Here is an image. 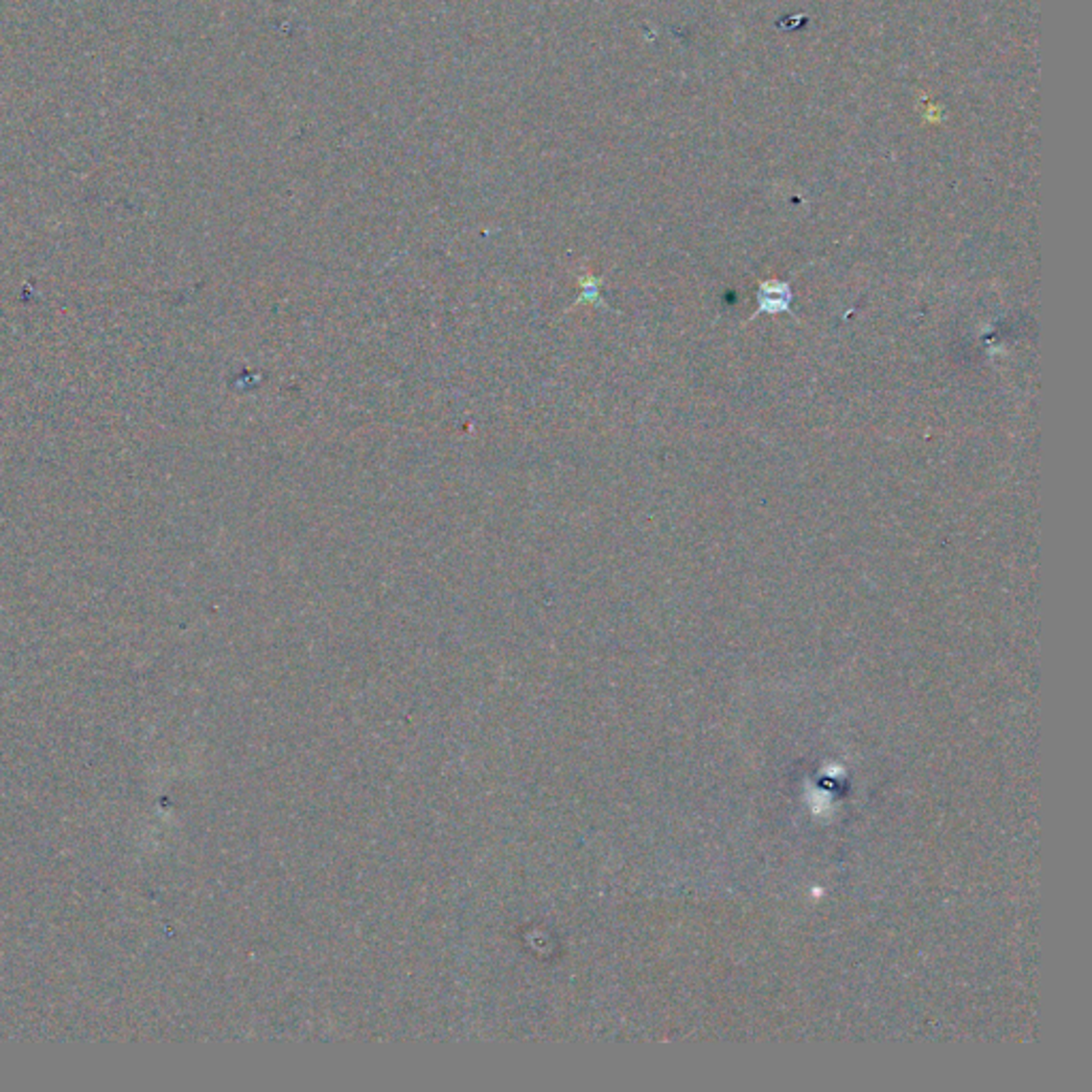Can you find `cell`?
<instances>
[{
    "label": "cell",
    "instance_id": "1",
    "mask_svg": "<svg viewBox=\"0 0 1092 1092\" xmlns=\"http://www.w3.org/2000/svg\"><path fill=\"white\" fill-rule=\"evenodd\" d=\"M759 303H762V310L773 312V314L775 312L787 310V303H790V289L764 284L762 292H759Z\"/></svg>",
    "mask_w": 1092,
    "mask_h": 1092
}]
</instances>
